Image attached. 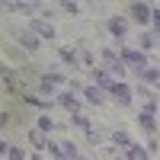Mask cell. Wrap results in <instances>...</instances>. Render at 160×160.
<instances>
[{
    "label": "cell",
    "instance_id": "cell-1",
    "mask_svg": "<svg viewBox=\"0 0 160 160\" xmlns=\"http://www.w3.org/2000/svg\"><path fill=\"white\" fill-rule=\"evenodd\" d=\"M102 61H106V68H102V71L109 74V77H112V74H115V77H122V74H125V64L118 61V51L106 48V51H102Z\"/></svg>",
    "mask_w": 160,
    "mask_h": 160
},
{
    "label": "cell",
    "instance_id": "cell-2",
    "mask_svg": "<svg viewBox=\"0 0 160 160\" xmlns=\"http://www.w3.org/2000/svg\"><path fill=\"white\" fill-rule=\"evenodd\" d=\"M118 61H122V64H131L135 71L148 68V58H144L141 51H131V48H122V55H118Z\"/></svg>",
    "mask_w": 160,
    "mask_h": 160
},
{
    "label": "cell",
    "instance_id": "cell-3",
    "mask_svg": "<svg viewBox=\"0 0 160 160\" xmlns=\"http://www.w3.org/2000/svg\"><path fill=\"white\" fill-rule=\"evenodd\" d=\"M118 83V80H112L109 74H106L102 68H93V87H96V90H102V93H109L112 87Z\"/></svg>",
    "mask_w": 160,
    "mask_h": 160
},
{
    "label": "cell",
    "instance_id": "cell-4",
    "mask_svg": "<svg viewBox=\"0 0 160 160\" xmlns=\"http://www.w3.org/2000/svg\"><path fill=\"white\" fill-rule=\"evenodd\" d=\"M29 32L42 42V38H55V26L45 22V19H32V29H29Z\"/></svg>",
    "mask_w": 160,
    "mask_h": 160
},
{
    "label": "cell",
    "instance_id": "cell-5",
    "mask_svg": "<svg viewBox=\"0 0 160 160\" xmlns=\"http://www.w3.org/2000/svg\"><path fill=\"white\" fill-rule=\"evenodd\" d=\"M106 29H109V32H112V38H118V42L128 35V26H125V19H122V16H112L109 22H106Z\"/></svg>",
    "mask_w": 160,
    "mask_h": 160
},
{
    "label": "cell",
    "instance_id": "cell-6",
    "mask_svg": "<svg viewBox=\"0 0 160 160\" xmlns=\"http://www.w3.org/2000/svg\"><path fill=\"white\" fill-rule=\"evenodd\" d=\"M109 93H112V99H115L118 106H128V102H131V87H125L122 80H118V83H115Z\"/></svg>",
    "mask_w": 160,
    "mask_h": 160
},
{
    "label": "cell",
    "instance_id": "cell-7",
    "mask_svg": "<svg viewBox=\"0 0 160 160\" xmlns=\"http://www.w3.org/2000/svg\"><path fill=\"white\" fill-rule=\"evenodd\" d=\"M131 16H135L141 26H148V19L154 16V7H148V3H131Z\"/></svg>",
    "mask_w": 160,
    "mask_h": 160
},
{
    "label": "cell",
    "instance_id": "cell-8",
    "mask_svg": "<svg viewBox=\"0 0 160 160\" xmlns=\"http://www.w3.org/2000/svg\"><path fill=\"white\" fill-rule=\"evenodd\" d=\"M16 42H19L26 51H38V45H42V42H38V38L32 35V32H16Z\"/></svg>",
    "mask_w": 160,
    "mask_h": 160
},
{
    "label": "cell",
    "instance_id": "cell-9",
    "mask_svg": "<svg viewBox=\"0 0 160 160\" xmlns=\"http://www.w3.org/2000/svg\"><path fill=\"white\" fill-rule=\"evenodd\" d=\"M58 102H61L68 112H80V99L74 96V93H61V96H58Z\"/></svg>",
    "mask_w": 160,
    "mask_h": 160
},
{
    "label": "cell",
    "instance_id": "cell-10",
    "mask_svg": "<svg viewBox=\"0 0 160 160\" xmlns=\"http://www.w3.org/2000/svg\"><path fill=\"white\" fill-rule=\"evenodd\" d=\"M125 160H151V157H148V151H144V148L128 144V148H125Z\"/></svg>",
    "mask_w": 160,
    "mask_h": 160
},
{
    "label": "cell",
    "instance_id": "cell-11",
    "mask_svg": "<svg viewBox=\"0 0 160 160\" xmlns=\"http://www.w3.org/2000/svg\"><path fill=\"white\" fill-rule=\"evenodd\" d=\"M74 58H77V64H83V68H96V64H93V55H90V51L87 48H80V51H74Z\"/></svg>",
    "mask_w": 160,
    "mask_h": 160
},
{
    "label": "cell",
    "instance_id": "cell-12",
    "mask_svg": "<svg viewBox=\"0 0 160 160\" xmlns=\"http://www.w3.org/2000/svg\"><path fill=\"white\" fill-rule=\"evenodd\" d=\"M138 122H141V128H144V131H151V135H157V122H154V115L141 112V115H138Z\"/></svg>",
    "mask_w": 160,
    "mask_h": 160
},
{
    "label": "cell",
    "instance_id": "cell-13",
    "mask_svg": "<svg viewBox=\"0 0 160 160\" xmlns=\"http://www.w3.org/2000/svg\"><path fill=\"white\" fill-rule=\"evenodd\" d=\"M138 74H141V80H144V83H151V87L157 83V77H160V74H157V68H141Z\"/></svg>",
    "mask_w": 160,
    "mask_h": 160
},
{
    "label": "cell",
    "instance_id": "cell-14",
    "mask_svg": "<svg viewBox=\"0 0 160 160\" xmlns=\"http://www.w3.org/2000/svg\"><path fill=\"white\" fill-rule=\"evenodd\" d=\"M87 99L99 106V102H106V93H102V90H96V87H87Z\"/></svg>",
    "mask_w": 160,
    "mask_h": 160
},
{
    "label": "cell",
    "instance_id": "cell-15",
    "mask_svg": "<svg viewBox=\"0 0 160 160\" xmlns=\"http://www.w3.org/2000/svg\"><path fill=\"white\" fill-rule=\"evenodd\" d=\"M71 118H74V125H80V128H90V118H87L83 112H71Z\"/></svg>",
    "mask_w": 160,
    "mask_h": 160
},
{
    "label": "cell",
    "instance_id": "cell-16",
    "mask_svg": "<svg viewBox=\"0 0 160 160\" xmlns=\"http://www.w3.org/2000/svg\"><path fill=\"white\" fill-rule=\"evenodd\" d=\"M112 141L118 144V148H128V144H131V141H128V135H125V131H115V135H112Z\"/></svg>",
    "mask_w": 160,
    "mask_h": 160
},
{
    "label": "cell",
    "instance_id": "cell-17",
    "mask_svg": "<svg viewBox=\"0 0 160 160\" xmlns=\"http://www.w3.org/2000/svg\"><path fill=\"white\" fill-rule=\"evenodd\" d=\"M154 35H157V32H144V35H141V45H144V48H154V45H157Z\"/></svg>",
    "mask_w": 160,
    "mask_h": 160
},
{
    "label": "cell",
    "instance_id": "cell-18",
    "mask_svg": "<svg viewBox=\"0 0 160 160\" xmlns=\"http://www.w3.org/2000/svg\"><path fill=\"white\" fill-rule=\"evenodd\" d=\"M29 138H32V148H38V151H42V148H45V138H42V131H32V135H29Z\"/></svg>",
    "mask_w": 160,
    "mask_h": 160
},
{
    "label": "cell",
    "instance_id": "cell-19",
    "mask_svg": "<svg viewBox=\"0 0 160 160\" xmlns=\"http://www.w3.org/2000/svg\"><path fill=\"white\" fill-rule=\"evenodd\" d=\"M58 55H61V61H68V64H77V58H74V51H71V48H61Z\"/></svg>",
    "mask_w": 160,
    "mask_h": 160
},
{
    "label": "cell",
    "instance_id": "cell-20",
    "mask_svg": "<svg viewBox=\"0 0 160 160\" xmlns=\"http://www.w3.org/2000/svg\"><path fill=\"white\" fill-rule=\"evenodd\" d=\"M61 10H64V13H71V16H74V13H80V7L74 3V0H64V3H61Z\"/></svg>",
    "mask_w": 160,
    "mask_h": 160
},
{
    "label": "cell",
    "instance_id": "cell-21",
    "mask_svg": "<svg viewBox=\"0 0 160 160\" xmlns=\"http://www.w3.org/2000/svg\"><path fill=\"white\" fill-rule=\"evenodd\" d=\"M51 128H55V125H51V118H38V131H42V135H45V131H51Z\"/></svg>",
    "mask_w": 160,
    "mask_h": 160
},
{
    "label": "cell",
    "instance_id": "cell-22",
    "mask_svg": "<svg viewBox=\"0 0 160 160\" xmlns=\"http://www.w3.org/2000/svg\"><path fill=\"white\" fill-rule=\"evenodd\" d=\"M7 157H10V160H22V148H10Z\"/></svg>",
    "mask_w": 160,
    "mask_h": 160
},
{
    "label": "cell",
    "instance_id": "cell-23",
    "mask_svg": "<svg viewBox=\"0 0 160 160\" xmlns=\"http://www.w3.org/2000/svg\"><path fill=\"white\" fill-rule=\"evenodd\" d=\"M144 112H148V115H154V112H157V99H151L148 106H144Z\"/></svg>",
    "mask_w": 160,
    "mask_h": 160
},
{
    "label": "cell",
    "instance_id": "cell-24",
    "mask_svg": "<svg viewBox=\"0 0 160 160\" xmlns=\"http://www.w3.org/2000/svg\"><path fill=\"white\" fill-rule=\"evenodd\" d=\"M7 151H10V144H7L3 138H0V154H7Z\"/></svg>",
    "mask_w": 160,
    "mask_h": 160
},
{
    "label": "cell",
    "instance_id": "cell-25",
    "mask_svg": "<svg viewBox=\"0 0 160 160\" xmlns=\"http://www.w3.org/2000/svg\"><path fill=\"white\" fill-rule=\"evenodd\" d=\"M32 160H45V157H42V154H35V157H32Z\"/></svg>",
    "mask_w": 160,
    "mask_h": 160
}]
</instances>
